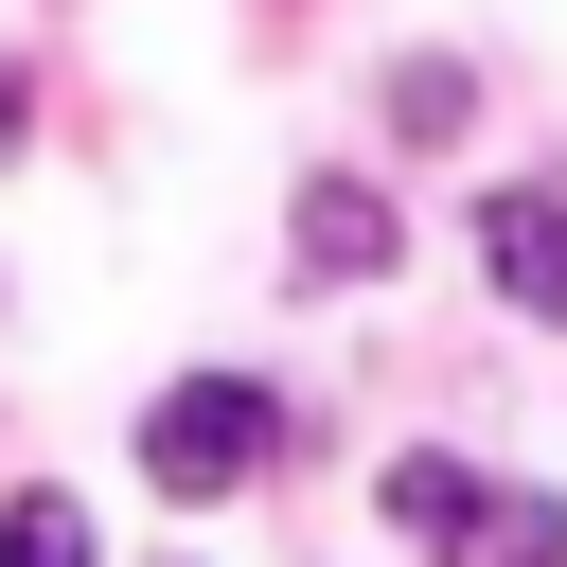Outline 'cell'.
I'll list each match as a JSON object with an SVG mask.
<instances>
[{"instance_id": "obj_4", "label": "cell", "mask_w": 567, "mask_h": 567, "mask_svg": "<svg viewBox=\"0 0 567 567\" xmlns=\"http://www.w3.org/2000/svg\"><path fill=\"white\" fill-rule=\"evenodd\" d=\"M443 567H567V496H532V478H478V514L443 532Z\"/></svg>"}, {"instance_id": "obj_2", "label": "cell", "mask_w": 567, "mask_h": 567, "mask_svg": "<svg viewBox=\"0 0 567 567\" xmlns=\"http://www.w3.org/2000/svg\"><path fill=\"white\" fill-rule=\"evenodd\" d=\"M284 248H301V284H390L408 230H390L372 177H301V195H284Z\"/></svg>"}, {"instance_id": "obj_3", "label": "cell", "mask_w": 567, "mask_h": 567, "mask_svg": "<svg viewBox=\"0 0 567 567\" xmlns=\"http://www.w3.org/2000/svg\"><path fill=\"white\" fill-rule=\"evenodd\" d=\"M478 266H496V301H514V319H567V195H549V177L478 195Z\"/></svg>"}, {"instance_id": "obj_7", "label": "cell", "mask_w": 567, "mask_h": 567, "mask_svg": "<svg viewBox=\"0 0 567 567\" xmlns=\"http://www.w3.org/2000/svg\"><path fill=\"white\" fill-rule=\"evenodd\" d=\"M461 106H478V89H461V71H443V53H408V71H390V124H408V142H443V124H461Z\"/></svg>"}, {"instance_id": "obj_5", "label": "cell", "mask_w": 567, "mask_h": 567, "mask_svg": "<svg viewBox=\"0 0 567 567\" xmlns=\"http://www.w3.org/2000/svg\"><path fill=\"white\" fill-rule=\"evenodd\" d=\"M0 567H106V532H89V496H71V478H35V496L0 514Z\"/></svg>"}, {"instance_id": "obj_6", "label": "cell", "mask_w": 567, "mask_h": 567, "mask_svg": "<svg viewBox=\"0 0 567 567\" xmlns=\"http://www.w3.org/2000/svg\"><path fill=\"white\" fill-rule=\"evenodd\" d=\"M461 514H478V461H390V532H425V549H443Z\"/></svg>"}, {"instance_id": "obj_8", "label": "cell", "mask_w": 567, "mask_h": 567, "mask_svg": "<svg viewBox=\"0 0 567 567\" xmlns=\"http://www.w3.org/2000/svg\"><path fill=\"white\" fill-rule=\"evenodd\" d=\"M18 124H35V71H18V53H0V159H18Z\"/></svg>"}, {"instance_id": "obj_1", "label": "cell", "mask_w": 567, "mask_h": 567, "mask_svg": "<svg viewBox=\"0 0 567 567\" xmlns=\"http://www.w3.org/2000/svg\"><path fill=\"white\" fill-rule=\"evenodd\" d=\"M284 461V390H248V372H177L159 408H142V478L159 496H230V478H266Z\"/></svg>"}]
</instances>
